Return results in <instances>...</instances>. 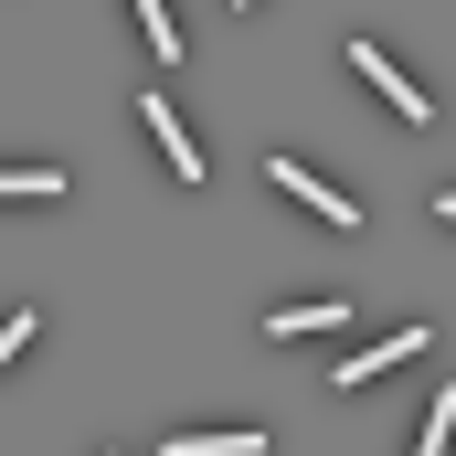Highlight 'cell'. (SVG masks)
Returning <instances> with one entry per match:
<instances>
[{
    "instance_id": "obj_11",
    "label": "cell",
    "mask_w": 456,
    "mask_h": 456,
    "mask_svg": "<svg viewBox=\"0 0 456 456\" xmlns=\"http://www.w3.org/2000/svg\"><path fill=\"white\" fill-rule=\"evenodd\" d=\"M436 213H446V224H456V191H446V202H436Z\"/></svg>"
},
{
    "instance_id": "obj_6",
    "label": "cell",
    "mask_w": 456,
    "mask_h": 456,
    "mask_svg": "<svg viewBox=\"0 0 456 456\" xmlns=\"http://www.w3.org/2000/svg\"><path fill=\"white\" fill-rule=\"evenodd\" d=\"M127 11H138V32H149V53H159V64H181V21H170V0H127Z\"/></svg>"
},
{
    "instance_id": "obj_9",
    "label": "cell",
    "mask_w": 456,
    "mask_h": 456,
    "mask_svg": "<svg viewBox=\"0 0 456 456\" xmlns=\"http://www.w3.org/2000/svg\"><path fill=\"white\" fill-rule=\"evenodd\" d=\"M446 436H456V393H436V403H425V425H414V446L436 456V446H446Z\"/></svg>"
},
{
    "instance_id": "obj_2",
    "label": "cell",
    "mask_w": 456,
    "mask_h": 456,
    "mask_svg": "<svg viewBox=\"0 0 456 456\" xmlns=\"http://www.w3.org/2000/svg\"><path fill=\"white\" fill-rule=\"evenodd\" d=\"M276 191H297V202H308V213H319V224H361V202H350V191H330V181H319V170H297V159H276Z\"/></svg>"
},
{
    "instance_id": "obj_3",
    "label": "cell",
    "mask_w": 456,
    "mask_h": 456,
    "mask_svg": "<svg viewBox=\"0 0 456 456\" xmlns=\"http://www.w3.org/2000/svg\"><path fill=\"white\" fill-rule=\"evenodd\" d=\"M138 117H149V138L170 149V170H181V181H202V149L181 138V117H170V96H138Z\"/></svg>"
},
{
    "instance_id": "obj_7",
    "label": "cell",
    "mask_w": 456,
    "mask_h": 456,
    "mask_svg": "<svg viewBox=\"0 0 456 456\" xmlns=\"http://www.w3.org/2000/svg\"><path fill=\"white\" fill-rule=\"evenodd\" d=\"M0 202H64V170H0Z\"/></svg>"
},
{
    "instance_id": "obj_5",
    "label": "cell",
    "mask_w": 456,
    "mask_h": 456,
    "mask_svg": "<svg viewBox=\"0 0 456 456\" xmlns=\"http://www.w3.org/2000/svg\"><path fill=\"white\" fill-rule=\"evenodd\" d=\"M414 350H425V319H414V330H393V340H371V350H350L340 382H371V371H393V361H414Z\"/></svg>"
},
{
    "instance_id": "obj_12",
    "label": "cell",
    "mask_w": 456,
    "mask_h": 456,
    "mask_svg": "<svg viewBox=\"0 0 456 456\" xmlns=\"http://www.w3.org/2000/svg\"><path fill=\"white\" fill-rule=\"evenodd\" d=\"M233 11H255V0H233Z\"/></svg>"
},
{
    "instance_id": "obj_10",
    "label": "cell",
    "mask_w": 456,
    "mask_h": 456,
    "mask_svg": "<svg viewBox=\"0 0 456 456\" xmlns=\"http://www.w3.org/2000/svg\"><path fill=\"white\" fill-rule=\"evenodd\" d=\"M21 350H32V308H21V319H0V361H21Z\"/></svg>"
},
{
    "instance_id": "obj_8",
    "label": "cell",
    "mask_w": 456,
    "mask_h": 456,
    "mask_svg": "<svg viewBox=\"0 0 456 456\" xmlns=\"http://www.w3.org/2000/svg\"><path fill=\"white\" fill-rule=\"evenodd\" d=\"M170 456H265V436H170Z\"/></svg>"
},
{
    "instance_id": "obj_4",
    "label": "cell",
    "mask_w": 456,
    "mask_h": 456,
    "mask_svg": "<svg viewBox=\"0 0 456 456\" xmlns=\"http://www.w3.org/2000/svg\"><path fill=\"white\" fill-rule=\"evenodd\" d=\"M340 319H350V287H340V297H308V308H276L265 340H308V330H340Z\"/></svg>"
},
{
    "instance_id": "obj_1",
    "label": "cell",
    "mask_w": 456,
    "mask_h": 456,
    "mask_svg": "<svg viewBox=\"0 0 456 456\" xmlns=\"http://www.w3.org/2000/svg\"><path fill=\"white\" fill-rule=\"evenodd\" d=\"M350 64H361V75H371V96H382V107L393 117H414V127H425V86H414V75H403V64H393V53H382V43H350Z\"/></svg>"
}]
</instances>
